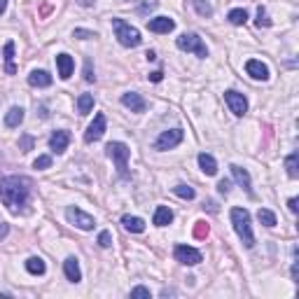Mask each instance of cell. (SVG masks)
<instances>
[{
  "mask_svg": "<svg viewBox=\"0 0 299 299\" xmlns=\"http://www.w3.org/2000/svg\"><path fill=\"white\" fill-rule=\"evenodd\" d=\"M31 194V180L24 176H7L0 180V201L12 213H19L21 206H26Z\"/></svg>",
  "mask_w": 299,
  "mask_h": 299,
  "instance_id": "obj_1",
  "label": "cell"
},
{
  "mask_svg": "<svg viewBox=\"0 0 299 299\" xmlns=\"http://www.w3.org/2000/svg\"><path fill=\"white\" fill-rule=\"evenodd\" d=\"M231 222H234V229H236L238 238L243 241L245 248H252L255 245V236H252V229H250V213L245 208H231Z\"/></svg>",
  "mask_w": 299,
  "mask_h": 299,
  "instance_id": "obj_2",
  "label": "cell"
},
{
  "mask_svg": "<svg viewBox=\"0 0 299 299\" xmlns=\"http://www.w3.org/2000/svg\"><path fill=\"white\" fill-rule=\"evenodd\" d=\"M112 28H115V35H117V40H119V45H124V47H138L140 40H143L140 31L136 26L126 24L124 19H112Z\"/></svg>",
  "mask_w": 299,
  "mask_h": 299,
  "instance_id": "obj_3",
  "label": "cell"
},
{
  "mask_svg": "<svg viewBox=\"0 0 299 299\" xmlns=\"http://www.w3.org/2000/svg\"><path fill=\"white\" fill-rule=\"evenodd\" d=\"M178 49H183V52H192V54L197 56H208V49H206V45L201 42V38H199L197 33H183L180 38L176 40Z\"/></svg>",
  "mask_w": 299,
  "mask_h": 299,
  "instance_id": "obj_4",
  "label": "cell"
},
{
  "mask_svg": "<svg viewBox=\"0 0 299 299\" xmlns=\"http://www.w3.org/2000/svg\"><path fill=\"white\" fill-rule=\"evenodd\" d=\"M108 155L112 157V159H115V164H117V171H119V173H122L124 178L129 176V157H131V150L126 147V145L124 143H110L108 147Z\"/></svg>",
  "mask_w": 299,
  "mask_h": 299,
  "instance_id": "obj_5",
  "label": "cell"
},
{
  "mask_svg": "<svg viewBox=\"0 0 299 299\" xmlns=\"http://www.w3.org/2000/svg\"><path fill=\"white\" fill-rule=\"evenodd\" d=\"M66 218H68V222H73L75 227H80V229H84V231H91L96 227V222H94V218H91V215L82 213L80 208H73V206H68V208H66Z\"/></svg>",
  "mask_w": 299,
  "mask_h": 299,
  "instance_id": "obj_6",
  "label": "cell"
},
{
  "mask_svg": "<svg viewBox=\"0 0 299 299\" xmlns=\"http://www.w3.org/2000/svg\"><path fill=\"white\" fill-rule=\"evenodd\" d=\"M173 257L180 262V264H187V266H194L201 262V252L190 248V245H176V250H173Z\"/></svg>",
  "mask_w": 299,
  "mask_h": 299,
  "instance_id": "obj_7",
  "label": "cell"
},
{
  "mask_svg": "<svg viewBox=\"0 0 299 299\" xmlns=\"http://www.w3.org/2000/svg\"><path fill=\"white\" fill-rule=\"evenodd\" d=\"M105 126H108V122H105V115H98L94 117V122L89 124L87 133H84V143H96V140H101L103 133H105Z\"/></svg>",
  "mask_w": 299,
  "mask_h": 299,
  "instance_id": "obj_8",
  "label": "cell"
},
{
  "mask_svg": "<svg viewBox=\"0 0 299 299\" xmlns=\"http://www.w3.org/2000/svg\"><path fill=\"white\" fill-rule=\"evenodd\" d=\"M224 101H227L229 110L236 117H243L245 112H248V101H245V96L238 94V91H227V94H224Z\"/></svg>",
  "mask_w": 299,
  "mask_h": 299,
  "instance_id": "obj_9",
  "label": "cell"
},
{
  "mask_svg": "<svg viewBox=\"0 0 299 299\" xmlns=\"http://www.w3.org/2000/svg\"><path fill=\"white\" fill-rule=\"evenodd\" d=\"M180 140H183V129H171V131H164L162 136L157 138L155 147L157 150H171V147H176Z\"/></svg>",
  "mask_w": 299,
  "mask_h": 299,
  "instance_id": "obj_10",
  "label": "cell"
},
{
  "mask_svg": "<svg viewBox=\"0 0 299 299\" xmlns=\"http://www.w3.org/2000/svg\"><path fill=\"white\" fill-rule=\"evenodd\" d=\"M245 70H248V75H250L252 80H269V68H266L262 61H257V59H250V61L245 63Z\"/></svg>",
  "mask_w": 299,
  "mask_h": 299,
  "instance_id": "obj_11",
  "label": "cell"
},
{
  "mask_svg": "<svg viewBox=\"0 0 299 299\" xmlns=\"http://www.w3.org/2000/svg\"><path fill=\"white\" fill-rule=\"evenodd\" d=\"M147 28L152 33H169L176 28V21L169 19V17H155V19L147 21Z\"/></svg>",
  "mask_w": 299,
  "mask_h": 299,
  "instance_id": "obj_12",
  "label": "cell"
},
{
  "mask_svg": "<svg viewBox=\"0 0 299 299\" xmlns=\"http://www.w3.org/2000/svg\"><path fill=\"white\" fill-rule=\"evenodd\" d=\"M68 143H70L68 131H56V133H52V138H49V150H54L56 155H61V152H66Z\"/></svg>",
  "mask_w": 299,
  "mask_h": 299,
  "instance_id": "obj_13",
  "label": "cell"
},
{
  "mask_svg": "<svg viewBox=\"0 0 299 299\" xmlns=\"http://www.w3.org/2000/svg\"><path fill=\"white\" fill-rule=\"evenodd\" d=\"M122 103L131 110V112H145V105H147L143 96H140V94H133V91L124 94V96H122Z\"/></svg>",
  "mask_w": 299,
  "mask_h": 299,
  "instance_id": "obj_14",
  "label": "cell"
},
{
  "mask_svg": "<svg viewBox=\"0 0 299 299\" xmlns=\"http://www.w3.org/2000/svg\"><path fill=\"white\" fill-rule=\"evenodd\" d=\"M56 68H59V77H61V80H68L70 75H73L75 63L68 54H59L56 56Z\"/></svg>",
  "mask_w": 299,
  "mask_h": 299,
  "instance_id": "obj_15",
  "label": "cell"
},
{
  "mask_svg": "<svg viewBox=\"0 0 299 299\" xmlns=\"http://www.w3.org/2000/svg\"><path fill=\"white\" fill-rule=\"evenodd\" d=\"M231 176H234V180H236L241 187H243L248 194H252V187H250V176H248V171L241 169V166H236V164H231Z\"/></svg>",
  "mask_w": 299,
  "mask_h": 299,
  "instance_id": "obj_16",
  "label": "cell"
},
{
  "mask_svg": "<svg viewBox=\"0 0 299 299\" xmlns=\"http://www.w3.org/2000/svg\"><path fill=\"white\" fill-rule=\"evenodd\" d=\"M63 271H66V278L73 280V283H80L82 280V271H80V264L75 257H68L63 262Z\"/></svg>",
  "mask_w": 299,
  "mask_h": 299,
  "instance_id": "obj_17",
  "label": "cell"
},
{
  "mask_svg": "<svg viewBox=\"0 0 299 299\" xmlns=\"http://www.w3.org/2000/svg\"><path fill=\"white\" fill-rule=\"evenodd\" d=\"M28 84L31 87H49L52 84V75L47 70H33V73L28 75Z\"/></svg>",
  "mask_w": 299,
  "mask_h": 299,
  "instance_id": "obj_18",
  "label": "cell"
},
{
  "mask_svg": "<svg viewBox=\"0 0 299 299\" xmlns=\"http://www.w3.org/2000/svg\"><path fill=\"white\" fill-rule=\"evenodd\" d=\"M122 224H124V229L131 231V234H143L145 231V222L140 218H136V215H124Z\"/></svg>",
  "mask_w": 299,
  "mask_h": 299,
  "instance_id": "obj_19",
  "label": "cell"
},
{
  "mask_svg": "<svg viewBox=\"0 0 299 299\" xmlns=\"http://www.w3.org/2000/svg\"><path fill=\"white\" fill-rule=\"evenodd\" d=\"M199 166H201V171H204L206 176H215L218 173V162L211 155H206V152L199 155Z\"/></svg>",
  "mask_w": 299,
  "mask_h": 299,
  "instance_id": "obj_20",
  "label": "cell"
},
{
  "mask_svg": "<svg viewBox=\"0 0 299 299\" xmlns=\"http://www.w3.org/2000/svg\"><path fill=\"white\" fill-rule=\"evenodd\" d=\"M171 220H173V211L171 208H166V206H159L155 211V218H152V222L157 224V227H166V224H171Z\"/></svg>",
  "mask_w": 299,
  "mask_h": 299,
  "instance_id": "obj_21",
  "label": "cell"
},
{
  "mask_svg": "<svg viewBox=\"0 0 299 299\" xmlns=\"http://www.w3.org/2000/svg\"><path fill=\"white\" fill-rule=\"evenodd\" d=\"M24 122V110L21 108H10V112L5 115V124L10 129H17L19 124Z\"/></svg>",
  "mask_w": 299,
  "mask_h": 299,
  "instance_id": "obj_22",
  "label": "cell"
},
{
  "mask_svg": "<svg viewBox=\"0 0 299 299\" xmlns=\"http://www.w3.org/2000/svg\"><path fill=\"white\" fill-rule=\"evenodd\" d=\"M3 56H5L7 75H14V73H17V68H14V63H12V59H14V42H7L5 49H3Z\"/></svg>",
  "mask_w": 299,
  "mask_h": 299,
  "instance_id": "obj_23",
  "label": "cell"
},
{
  "mask_svg": "<svg viewBox=\"0 0 299 299\" xmlns=\"http://www.w3.org/2000/svg\"><path fill=\"white\" fill-rule=\"evenodd\" d=\"M91 108H94V96H91V94H82L80 98H77V112H80V115H89Z\"/></svg>",
  "mask_w": 299,
  "mask_h": 299,
  "instance_id": "obj_24",
  "label": "cell"
},
{
  "mask_svg": "<svg viewBox=\"0 0 299 299\" xmlns=\"http://www.w3.org/2000/svg\"><path fill=\"white\" fill-rule=\"evenodd\" d=\"M26 271L33 273V276H42V273H45V262H42L40 257H31L26 262Z\"/></svg>",
  "mask_w": 299,
  "mask_h": 299,
  "instance_id": "obj_25",
  "label": "cell"
},
{
  "mask_svg": "<svg viewBox=\"0 0 299 299\" xmlns=\"http://www.w3.org/2000/svg\"><path fill=\"white\" fill-rule=\"evenodd\" d=\"M227 19H229V24H234V26H243L245 21H248V12H245V10H231Z\"/></svg>",
  "mask_w": 299,
  "mask_h": 299,
  "instance_id": "obj_26",
  "label": "cell"
},
{
  "mask_svg": "<svg viewBox=\"0 0 299 299\" xmlns=\"http://www.w3.org/2000/svg\"><path fill=\"white\" fill-rule=\"evenodd\" d=\"M257 220L264 224V227H276V215H273L271 211H266V208H259Z\"/></svg>",
  "mask_w": 299,
  "mask_h": 299,
  "instance_id": "obj_27",
  "label": "cell"
},
{
  "mask_svg": "<svg viewBox=\"0 0 299 299\" xmlns=\"http://www.w3.org/2000/svg\"><path fill=\"white\" fill-rule=\"evenodd\" d=\"M285 166H287V176L290 178H297L299 176V169H297V152H292V155L285 159Z\"/></svg>",
  "mask_w": 299,
  "mask_h": 299,
  "instance_id": "obj_28",
  "label": "cell"
},
{
  "mask_svg": "<svg viewBox=\"0 0 299 299\" xmlns=\"http://www.w3.org/2000/svg\"><path fill=\"white\" fill-rule=\"evenodd\" d=\"M192 5H194V10H197L201 17H211L213 14V7L206 3V0H192Z\"/></svg>",
  "mask_w": 299,
  "mask_h": 299,
  "instance_id": "obj_29",
  "label": "cell"
},
{
  "mask_svg": "<svg viewBox=\"0 0 299 299\" xmlns=\"http://www.w3.org/2000/svg\"><path fill=\"white\" fill-rule=\"evenodd\" d=\"M173 192H176L180 199H187V201H190V199H194V190H192L190 185H176V187H173Z\"/></svg>",
  "mask_w": 299,
  "mask_h": 299,
  "instance_id": "obj_30",
  "label": "cell"
},
{
  "mask_svg": "<svg viewBox=\"0 0 299 299\" xmlns=\"http://www.w3.org/2000/svg\"><path fill=\"white\" fill-rule=\"evenodd\" d=\"M33 166H35V169H49V166H52V157H49V155H40L33 162Z\"/></svg>",
  "mask_w": 299,
  "mask_h": 299,
  "instance_id": "obj_31",
  "label": "cell"
},
{
  "mask_svg": "<svg viewBox=\"0 0 299 299\" xmlns=\"http://www.w3.org/2000/svg\"><path fill=\"white\" fill-rule=\"evenodd\" d=\"M257 26H259V28H262V26H271V19L266 17L264 7H259V10H257Z\"/></svg>",
  "mask_w": 299,
  "mask_h": 299,
  "instance_id": "obj_32",
  "label": "cell"
},
{
  "mask_svg": "<svg viewBox=\"0 0 299 299\" xmlns=\"http://www.w3.org/2000/svg\"><path fill=\"white\" fill-rule=\"evenodd\" d=\"M98 245H101V248H110V245H112L110 231H101V234H98Z\"/></svg>",
  "mask_w": 299,
  "mask_h": 299,
  "instance_id": "obj_33",
  "label": "cell"
},
{
  "mask_svg": "<svg viewBox=\"0 0 299 299\" xmlns=\"http://www.w3.org/2000/svg\"><path fill=\"white\" fill-rule=\"evenodd\" d=\"M206 234H208V224H206V222H197V227H194V236L204 238Z\"/></svg>",
  "mask_w": 299,
  "mask_h": 299,
  "instance_id": "obj_34",
  "label": "cell"
},
{
  "mask_svg": "<svg viewBox=\"0 0 299 299\" xmlns=\"http://www.w3.org/2000/svg\"><path fill=\"white\" fill-rule=\"evenodd\" d=\"M84 80L87 82H94L96 80V75H94V70H91V61H84Z\"/></svg>",
  "mask_w": 299,
  "mask_h": 299,
  "instance_id": "obj_35",
  "label": "cell"
},
{
  "mask_svg": "<svg viewBox=\"0 0 299 299\" xmlns=\"http://www.w3.org/2000/svg\"><path fill=\"white\" fill-rule=\"evenodd\" d=\"M75 38H82V40H87V38H96V33H91V31H82V28H75Z\"/></svg>",
  "mask_w": 299,
  "mask_h": 299,
  "instance_id": "obj_36",
  "label": "cell"
},
{
  "mask_svg": "<svg viewBox=\"0 0 299 299\" xmlns=\"http://www.w3.org/2000/svg\"><path fill=\"white\" fill-rule=\"evenodd\" d=\"M131 297H150V290L147 287H133V290H131Z\"/></svg>",
  "mask_w": 299,
  "mask_h": 299,
  "instance_id": "obj_37",
  "label": "cell"
},
{
  "mask_svg": "<svg viewBox=\"0 0 299 299\" xmlns=\"http://www.w3.org/2000/svg\"><path fill=\"white\" fill-rule=\"evenodd\" d=\"M218 190L222 192V194H227V192H229V180H220V185H218Z\"/></svg>",
  "mask_w": 299,
  "mask_h": 299,
  "instance_id": "obj_38",
  "label": "cell"
},
{
  "mask_svg": "<svg viewBox=\"0 0 299 299\" xmlns=\"http://www.w3.org/2000/svg\"><path fill=\"white\" fill-rule=\"evenodd\" d=\"M162 77H164L162 70H155V73H150V80H152V82H162Z\"/></svg>",
  "mask_w": 299,
  "mask_h": 299,
  "instance_id": "obj_39",
  "label": "cell"
},
{
  "mask_svg": "<svg viewBox=\"0 0 299 299\" xmlns=\"http://www.w3.org/2000/svg\"><path fill=\"white\" fill-rule=\"evenodd\" d=\"M31 145H33V140H31V138H21V147H24V152H28V150H31Z\"/></svg>",
  "mask_w": 299,
  "mask_h": 299,
  "instance_id": "obj_40",
  "label": "cell"
},
{
  "mask_svg": "<svg viewBox=\"0 0 299 299\" xmlns=\"http://www.w3.org/2000/svg\"><path fill=\"white\" fill-rule=\"evenodd\" d=\"M7 231H10V227H7L5 222H0V238H5V236H7Z\"/></svg>",
  "mask_w": 299,
  "mask_h": 299,
  "instance_id": "obj_41",
  "label": "cell"
},
{
  "mask_svg": "<svg viewBox=\"0 0 299 299\" xmlns=\"http://www.w3.org/2000/svg\"><path fill=\"white\" fill-rule=\"evenodd\" d=\"M287 206H290V211H292V213H297V199H290Z\"/></svg>",
  "mask_w": 299,
  "mask_h": 299,
  "instance_id": "obj_42",
  "label": "cell"
},
{
  "mask_svg": "<svg viewBox=\"0 0 299 299\" xmlns=\"http://www.w3.org/2000/svg\"><path fill=\"white\" fill-rule=\"evenodd\" d=\"M80 5H84V7H89V5H94V0H77Z\"/></svg>",
  "mask_w": 299,
  "mask_h": 299,
  "instance_id": "obj_43",
  "label": "cell"
},
{
  "mask_svg": "<svg viewBox=\"0 0 299 299\" xmlns=\"http://www.w3.org/2000/svg\"><path fill=\"white\" fill-rule=\"evenodd\" d=\"M5 7H7V0H0V14L5 12Z\"/></svg>",
  "mask_w": 299,
  "mask_h": 299,
  "instance_id": "obj_44",
  "label": "cell"
}]
</instances>
